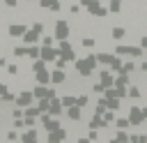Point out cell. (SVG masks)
<instances>
[{"instance_id": "1", "label": "cell", "mask_w": 147, "mask_h": 143, "mask_svg": "<svg viewBox=\"0 0 147 143\" xmlns=\"http://www.w3.org/2000/svg\"><path fill=\"white\" fill-rule=\"evenodd\" d=\"M96 65H99L96 53H87V55L74 60V69H76V74H78V85H83V88L87 85V78L96 74Z\"/></svg>"}, {"instance_id": "2", "label": "cell", "mask_w": 147, "mask_h": 143, "mask_svg": "<svg viewBox=\"0 0 147 143\" xmlns=\"http://www.w3.org/2000/svg\"><path fill=\"white\" fill-rule=\"evenodd\" d=\"M113 53H117V55H122V58H133V60H142L145 55H147V51L138 44V46H133V44H115V48H113Z\"/></svg>"}, {"instance_id": "3", "label": "cell", "mask_w": 147, "mask_h": 143, "mask_svg": "<svg viewBox=\"0 0 147 143\" xmlns=\"http://www.w3.org/2000/svg\"><path fill=\"white\" fill-rule=\"evenodd\" d=\"M53 35H55L57 42H60V39H69V37H71V21H67V18H55V21H53Z\"/></svg>"}, {"instance_id": "4", "label": "cell", "mask_w": 147, "mask_h": 143, "mask_svg": "<svg viewBox=\"0 0 147 143\" xmlns=\"http://www.w3.org/2000/svg\"><path fill=\"white\" fill-rule=\"evenodd\" d=\"M129 120H131V125H133V127L145 125V120H147L145 108H142L140 104H131V106H129Z\"/></svg>"}, {"instance_id": "5", "label": "cell", "mask_w": 147, "mask_h": 143, "mask_svg": "<svg viewBox=\"0 0 147 143\" xmlns=\"http://www.w3.org/2000/svg\"><path fill=\"white\" fill-rule=\"evenodd\" d=\"M28 28H30L28 21H11V23L7 25V37H9V39H21Z\"/></svg>"}, {"instance_id": "6", "label": "cell", "mask_w": 147, "mask_h": 143, "mask_svg": "<svg viewBox=\"0 0 147 143\" xmlns=\"http://www.w3.org/2000/svg\"><path fill=\"white\" fill-rule=\"evenodd\" d=\"M37 97H34V92H32V88H23V90H18L16 92V106H23V108H28L32 101H34Z\"/></svg>"}, {"instance_id": "7", "label": "cell", "mask_w": 147, "mask_h": 143, "mask_svg": "<svg viewBox=\"0 0 147 143\" xmlns=\"http://www.w3.org/2000/svg\"><path fill=\"white\" fill-rule=\"evenodd\" d=\"M32 92H34V97L37 99H53V97H57V92H55V88H51V85H41V83H34L32 85Z\"/></svg>"}, {"instance_id": "8", "label": "cell", "mask_w": 147, "mask_h": 143, "mask_svg": "<svg viewBox=\"0 0 147 143\" xmlns=\"http://www.w3.org/2000/svg\"><path fill=\"white\" fill-rule=\"evenodd\" d=\"M96 81H101L103 88H110V85H115V72H110L108 67H103L101 72H96Z\"/></svg>"}, {"instance_id": "9", "label": "cell", "mask_w": 147, "mask_h": 143, "mask_svg": "<svg viewBox=\"0 0 147 143\" xmlns=\"http://www.w3.org/2000/svg\"><path fill=\"white\" fill-rule=\"evenodd\" d=\"M69 81V74H67V69H60V67H55L53 72H51V85H64Z\"/></svg>"}, {"instance_id": "10", "label": "cell", "mask_w": 147, "mask_h": 143, "mask_svg": "<svg viewBox=\"0 0 147 143\" xmlns=\"http://www.w3.org/2000/svg\"><path fill=\"white\" fill-rule=\"evenodd\" d=\"M67 138H69V134H67L64 127H57V129H53V131H46V141H51V143H62V141H67Z\"/></svg>"}, {"instance_id": "11", "label": "cell", "mask_w": 147, "mask_h": 143, "mask_svg": "<svg viewBox=\"0 0 147 143\" xmlns=\"http://www.w3.org/2000/svg\"><path fill=\"white\" fill-rule=\"evenodd\" d=\"M126 35H129V28H126V25H113L110 32H108V37H110L113 42H119V39H124Z\"/></svg>"}, {"instance_id": "12", "label": "cell", "mask_w": 147, "mask_h": 143, "mask_svg": "<svg viewBox=\"0 0 147 143\" xmlns=\"http://www.w3.org/2000/svg\"><path fill=\"white\" fill-rule=\"evenodd\" d=\"M21 42H23V44H39V42H41V35H39L34 28H28V30L23 32Z\"/></svg>"}, {"instance_id": "13", "label": "cell", "mask_w": 147, "mask_h": 143, "mask_svg": "<svg viewBox=\"0 0 147 143\" xmlns=\"http://www.w3.org/2000/svg\"><path fill=\"white\" fill-rule=\"evenodd\" d=\"M57 55H60V48H55V46H41V55L39 58H44L46 62H55Z\"/></svg>"}, {"instance_id": "14", "label": "cell", "mask_w": 147, "mask_h": 143, "mask_svg": "<svg viewBox=\"0 0 147 143\" xmlns=\"http://www.w3.org/2000/svg\"><path fill=\"white\" fill-rule=\"evenodd\" d=\"M48 113H51V115H57V118H62V115H64V106H62V101H60V95L51 99V106H48Z\"/></svg>"}, {"instance_id": "15", "label": "cell", "mask_w": 147, "mask_h": 143, "mask_svg": "<svg viewBox=\"0 0 147 143\" xmlns=\"http://www.w3.org/2000/svg\"><path fill=\"white\" fill-rule=\"evenodd\" d=\"M64 115H67L71 122H80V120H83V106H78V104H76V106H69V108L64 111Z\"/></svg>"}, {"instance_id": "16", "label": "cell", "mask_w": 147, "mask_h": 143, "mask_svg": "<svg viewBox=\"0 0 147 143\" xmlns=\"http://www.w3.org/2000/svg\"><path fill=\"white\" fill-rule=\"evenodd\" d=\"M39 138H41V136H39V131H37L34 127H25L23 134H21V141H25V143H28V141L34 143V141H39Z\"/></svg>"}, {"instance_id": "17", "label": "cell", "mask_w": 147, "mask_h": 143, "mask_svg": "<svg viewBox=\"0 0 147 143\" xmlns=\"http://www.w3.org/2000/svg\"><path fill=\"white\" fill-rule=\"evenodd\" d=\"M106 5H108L110 16H119V14L124 12V0H108Z\"/></svg>"}, {"instance_id": "18", "label": "cell", "mask_w": 147, "mask_h": 143, "mask_svg": "<svg viewBox=\"0 0 147 143\" xmlns=\"http://www.w3.org/2000/svg\"><path fill=\"white\" fill-rule=\"evenodd\" d=\"M34 83H41V85H51V72H48V67L34 74Z\"/></svg>"}, {"instance_id": "19", "label": "cell", "mask_w": 147, "mask_h": 143, "mask_svg": "<svg viewBox=\"0 0 147 143\" xmlns=\"http://www.w3.org/2000/svg\"><path fill=\"white\" fill-rule=\"evenodd\" d=\"M142 97H145V92H142L140 85H129V99L131 101H140Z\"/></svg>"}, {"instance_id": "20", "label": "cell", "mask_w": 147, "mask_h": 143, "mask_svg": "<svg viewBox=\"0 0 147 143\" xmlns=\"http://www.w3.org/2000/svg\"><path fill=\"white\" fill-rule=\"evenodd\" d=\"M60 101H62L64 111H67L69 106H76V92H64V95H60Z\"/></svg>"}, {"instance_id": "21", "label": "cell", "mask_w": 147, "mask_h": 143, "mask_svg": "<svg viewBox=\"0 0 147 143\" xmlns=\"http://www.w3.org/2000/svg\"><path fill=\"white\" fill-rule=\"evenodd\" d=\"M113 58H115V53H110V51H99V53H96V60H99V65H103V67H108Z\"/></svg>"}, {"instance_id": "22", "label": "cell", "mask_w": 147, "mask_h": 143, "mask_svg": "<svg viewBox=\"0 0 147 143\" xmlns=\"http://www.w3.org/2000/svg\"><path fill=\"white\" fill-rule=\"evenodd\" d=\"M115 85H131V74H126V72H117L115 74Z\"/></svg>"}, {"instance_id": "23", "label": "cell", "mask_w": 147, "mask_h": 143, "mask_svg": "<svg viewBox=\"0 0 147 143\" xmlns=\"http://www.w3.org/2000/svg\"><path fill=\"white\" fill-rule=\"evenodd\" d=\"M46 67H48V62H46L44 58H34V60H32V65H30V72H32V74H37V72H41V69H46Z\"/></svg>"}, {"instance_id": "24", "label": "cell", "mask_w": 147, "mask_h": 143, "mask_svg": "<svg viewBox=\"0 0 147 143\" xmlns=\"http://www.w3.org/2000/svg\"><path fill=\"white\" fill-rule=\"evenodd\" d=\"M113 125H115V129H131V127H133L131 120H129V115H126V118H119V115H117Z\"/></svg>"}, {"instance_id": "25", "label": "cell", "mask_w": 147, "mask_h": 143, "mask_svg": "<svg viewBox=\"0 0 147 143\" xmlns=\"http://www.w3.org/2000/svg\"><path fill=\"white\" fill-rule=\"evenodd\" d=\"M39 55H41V44H28V58L34 60Z\"/></svg>"}, {"instance_id": "26", "label": "cell", "mask_w": 147, "mask_h": 143, "mask_svg": "<svg viewBox=\"0 0 147 143\" xmlns=\"http://www.w3.org/2000/svg\"><path fill=\"white\" fill-rule=\"evenodd\" d=\"M5 74H7V76H14V78H18V74H21V67H18L16 62H7V67H5Z\"/></svg>"}, {"instance_id": "27", "label": "cell", "mask_w": 147, "mask_h": 143, "mask_svg": "<svg viewBox=\"0 0 147 143\" xmlns=\"http://www.w3.org/2000/svg\"><path fill=\"white\" fill-rule=\"evenodd\" d=\"M11 55H14V58H21V60L28 58V44H23V46H14V48H11Z\"/></svg>"}, {"instance_id": "28", "label": "cell", "mask_w": 147, "mask_h": 143, "mask_svg": "<svg viewBox=\"0 0 147 143\" xmlns=\"http://www.w3.org/2000/svg\"><path fill=\"white\" fill-rule=\"evenodd\" d=\"M76 104L85 108V106L90 104V95H87V92H78V95H76Z\"/></svg>"}, {"instance_id": "29", "label": "cell", "mask_w": 147, "mask_h": 143, "mask_svg": "<svg viewBox=\"0 0 147 143\" xmlns=\"http://www.w3.org/2000/svg\"><path fill=\"white\" fill-rule=\"evenodd\" d=\"M126 131H129V129H117V131H115V136H113L110 141H117V143H119V141H122V143H124V141H129V134H126Z\"/></svg>"}, {"instance_id": "30", "label": "cell", "mask_w": 147, "mask_h": 143, "mask_svg": "<svg viewBox=\"0 0 147 143\" xmlns=\"http://www.w3.org/2000/svg\"><path fill=\"white\" fill-rule=\"evenodd\" d=\"M90 92H92V95H103V92H106V88L101 85V81H96V83H92V85H90Z\"/></svg>"}, {"instance_id": "31", "label": "cell", "mask_w": 147, "mask_h": 143, "mask_svg": "<svg viewBox=\"0 0 147 143\" xmlns=\"http://www.w3.org/2000/svg\"><path fill=\"white\" fill-rule=\"evenodd\" d=\"M136 69H138V65L131 60V62H124L122 65V72H126V74H136Z\"/></svg>"}, {"instance_id": "32", "label": "cell", "mask_w": 147, "mask_h": 143, "mask_svg": "<svg viewBox=\"0 0 147 143\" xmlns=\"http://www.w3.org/2000/svg\"><path fill=\"white\" fill-rule=\"evenodd\" d=\"M37 106H39V111H41V113H48L51 99H46V97H44V99H37Z\"/></svg>"}, {"instance_id": "33", "label": "cell", "mask_w": 147, "mask_h": 143, "mask_svg": "<svg viewBox=\"0 0 147 143\" xmlns=\"http://www.w3.org/2000/svg\"><path fill=\"white\" fill-rule=\"evenodd\" d=\"M23 120H25V127H37V120H39V118H34V115H23Z\"/></svg>"}, {"instance_id": "34", "label": "cell", "mask_w": 147, "mask_h": 143, "mask_svg": "<svg viewBox=\"0 0 147 143\" xmlns=\"http://www.w3.org/2000/svg\"><path fill=\"white\" fill-rule=\"evenodd\" d=\"M2 5H5L7 9H16V7L21 5V0H2Z\"/></svg>"}, {"instance_id": "35", "label": "cell", "mask_w": 147, "mask_h": 143, "mask_svg": "<svg viewBox=\"0 0 147 143\" xmlns=\"http://www.w3.org/2000/svg\"><path fill=\"white\" fill-rule=\"evenodd\" d=\"M138 69H140V74H147V60H140Z\"/></svg>"}, {"instance_id": "36", "label": "cell", "mask_w": 147, "mask_h": 143, "mask_svg": "<svg viewBox=\"0 0 147 143\" xmlns=\"http://www.w3.org/2000/svg\"><path fill=\"white\" fill-rule=\"evenodd\" d=\"M7 67V55H0V69Z\"/></svg>"}, {"instance_id": "37", "label": "cell", "mask_w": 147, "mask_h": 143, "mask_svg": "<svg viewBox=\"0 0 147 143\" xmlns=\"http://www.w3.org/2000/svg\"><path fill=\"white\" fill-rule=\"evenodd\" d=\"M23 5H32V2H39V0H21Z\"/></svg>"}, {"instance_id": "38", "label": "cell", "mask_w": 147, "mask_h": 143, "mask_svg": "<svg viewBox=\"0 0 147 143\" xmlns=\"http://www.w3.org/2000/svg\"><path fill=\"white\" fill-rule=\"evenodd\" d=\"M145 122H147V120H145Z\"/></svg>"}]
</instances>
